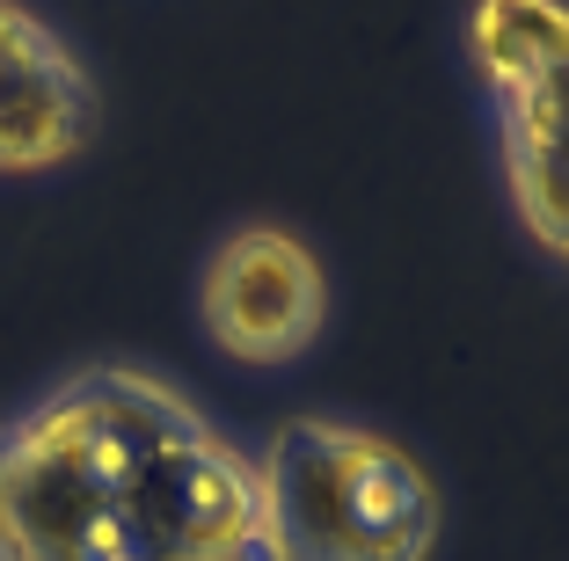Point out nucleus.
<instances>
[{
  "instance_id": "5",
  "label": "nucleus",
  "mask_w": 569,
  "mask_h": 561,
  "mask_svg": "<svg viewBox=\"0 0 569 561\" xmlns=\"http://www.w3.org/2000/svg\"><path fill=\"white\" fill-rule=\"evenodd\" d=\"M102 132V88L44 8L0 0V176H59Z\"/></svg>"
},
{
  "instance_id": "1",
  "label": "nucleus",
  "mask_w": 569,
  "mask_h": 561,
  "mask_svg": "<svg viewBox=\"0 0 569 561\" xmlns=\"http://www.w3.org/2000/svg\"><path fill=\"white\" fill-rule=\"evenodd\" d=\"M0 561H278L256 445L139 358L0 415Z\"/></svg>"
},
{
  "instance_id": "3",
  "label": "nucleus",
  "mask_w": 569,
  "mask_h": 561,
  "mask_svg": "<svg viewBox=\"0 0 569 561\" xmlns=\"http://www.w3.org/2000/svg\"><path fill=\"white\" fill-rule=\"evenodd\" d=\"M460 59L489 124L503 212L526 256L569 284V0H468Z\"/></svg>"
},
{
  "instance_id": "4",
  "label": "nucleus",
  "mask_w": 569,
  "mask_h": 561,
  "mask_svg": "<svg viewBox=\"0 0 569 561\" xmlns=\"http://www.w3.org/2000/svg\"><path fill=\"white\" fill-rule=\"evenodd\" d=\"M190 314L227 364L278 372V364H300L329 329V270L315 241L284 219H234L198 256Z\"/></svg>"
},
{
  "instance_id": "2",
  "label": "nucleus",
  "mask_w": 569,
  "mask_h": 561,
  "mask_svg": "<svg viewBox=\"0 0 569 561\" xmlns=\"http://www.w3.org/2000/svg\"><path fill=\"white\" fill-rule=\"evenodd\" d=\"M278 561H431L446 489L431 460L387 423L300 409L256 445Z\"/></svg>"
}]
</instances>
